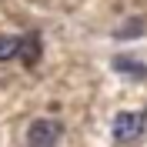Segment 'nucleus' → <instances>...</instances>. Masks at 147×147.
I'll list each match as a JSON object with an SVG mask.
<instances>
[{"label": "nucleus", "instance_id": "f257e3e1", "mask_svg": "<svg viewBox=\"0 0 147 147\" xmlns=\"http://www.w3.org/2000/svg\"><path fill=\"white\" fill-rule=\"evenodd\" d=\"M144 127H147V120H144L140 110H120L117 117H114V140L134 144V140H140Z\"/></svg>", "mask_w": 147, "mask_h": 147}, {"label": "nucleus", "instance_id": "f03ea898", "mask_svg": "<svg viewBox=\"0 0 147 147\" xmlns=\"http://www.w3.org/2000/svg\"><path fill=\"white\" fill-rule=\"evenodd\" d=\"M60 137H64V124H60V120L40 117V120H34L27 127V144L30 147H57Z\"/></svg>", "mask_w": 147, "mask_h": 147}, {"label": "nucleus", "instance_id": "7ed1b4c3", "mask_svg": "<svg viewBox=\"0 0 147 147\" xmlns=\"http://www.w3.org/2000/svg\"><path fill=\"white\" fill-rule=\"evenodd\" d=\"M40 54H44V44H40V34H24L20 37V60L27 67H34L37 60H40Z\"/></svg>", "mask_w": 147, "mask_h": 147}, {"label": "nucleus", "instance_id": "20e7f679", "mask_svg": "<svg viewBox=\"0 0 147 147\" xmlns=\"http://www.w3.org/2000/svg\"><path fill=\"white\" fill-rule=\"evenodd\" d=\"M114 70L124 77H134V80H147V67L137 57H114Z\"/></svg>", "mask_w": 147, "mask_h": 147}, {"label": "nucleus", "instance_id": "39448f33", "mask_svg": "<svg viewBox=\"0 0 147 147\" xmlns=\"http://www.w3.org/2000/svg\"><path fill=\"white\" fill-rule=\"evenodd\" d=\"M17 54H20V37L0 34V60H13Z\"/></svg>", "mask_w": 147, "mask_h": 147}, {"label": "nucleus", "instance_id": "423d86ee", "mask_svg": "<svg viewBox=\"0 0 147 147\" xmlns=\"http://www.w3.org/2000/svg\"><path fill=\"white\" fill-rule=\"evenodd\" d=\"M140 30H144V20H130V24H124V27H117V37L130 40V37H140Z\"/></svg>", "mask_w": 147, "mask_h": 147}]
</instances>
